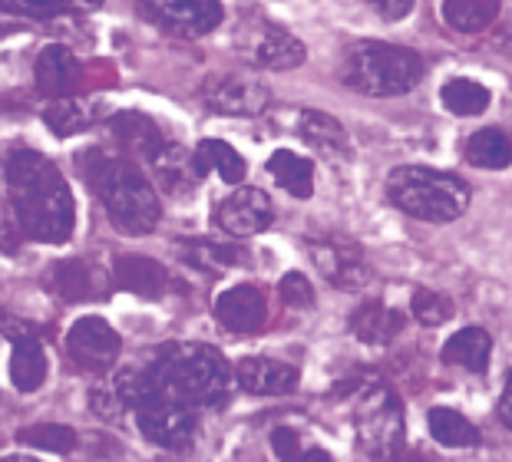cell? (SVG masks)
I'll use <instances>...</instances> for the list:
<instances>
[{"label":"cell","mask_w":512,"mask_h":462,"mask_svg":"<svg viewBox=\"0 0 512 462\" xmlns=\"http://www.w3.org/2000/svg\"><path fill=\"white\" fill-rule=\"evenodd\" d=\"M503 47H506V50L512 53V30H509V37H506V43H503Z\"/></svg>","instance_id":"42"},{"label":"cell","mask_w":512,"mask_h":462,"mask_svg":"<svg viewBox=\"0 0 512 462\" xmlns=\"http://www.w3.org/2000/svg\"><path fill=\"white\" fill-rule=\"evenodd\" d=\"M271 449H275V456L281 462H301V436L294 433L288 426H278L275 433H271Z\"/></svg>","instance_id":"36"},{"label":"cell","mask_w":512,"mask_h":462,"mask_svg":"<svg viewBox=\"0 0 512 462\" xmlns=\"http://www.w3.org/2000/svg\"><path fill=\"white\" fill-rule=\"evenodd\" d=\"M351 330L364 344H390L403 330V314L384 301H361L351 311Z\"/></svg>","instance_id":"21"},{"label":"cell","mask_w":512,"mask_h":462,"mask_svg":"<svg viewBox=\"0 0 512 462\" xmlns=\"http://www.w3.org/2000/svg\"><path fill=\"white\" fill-rule=\"evenodd\" d=\"M34 83H37V93L50 96L53 103H57V99H73V93L80 90V83H83V66L63 43H50L37 57Z\"/></svg>","instance_id":"13"},{"label":"cell","mask_w":512,"mask_h":462,"mask_svg":"<svg viewBox=\"0 0 512 462\" xmlns=\"http://www.w3.org/2000/svg\"><path fill=\"white\" fill-rule=\"evenodd\" d=\"M387 195L400 212L437 225L453 222L470 208V185L430 165H397L387 179Z\"/></svg>","instance_id":"4"},{"label":"cell","mask_w":512,"mask_h":462,"mask_svg":"<svg viewBox=\"0 0 512 462\" xmlns=\"http://www.w3.org/2000/svg\"><path fill=\"white\" fill-rule=\"evenodd\" d=\"M374 7H377V10H380V14H384V17H390V20H397V17H407L410 10H413V4H410V0H384V4H380V0H377Z\"/></svg>","instance_id":"38"},{"label":"cell","mask_w":512,"mask_h":462,"mask_svg":"<svg viewBox=\"0 0 512 462\" xmlns=\"http://www.w3.org/2000/svg\"><path fill=\"white\" fill-rule=\"evenodd\" d=\"M7 185L14 222L27 238L60 245L73 235L76 205L60 169L34 149H17L7 159Z\"/></svg>","instance_id":"1"},{"label":"cell","mask_w":512,"mask_h":462,"mask_svg":"<svg viewBox=\"0 0 512 462\" xmlns=\"http://www.w3.org/2000/svg\"><path fill=\"white\" fill-rule=\"evenodd\" d=\"M199 152H202V159L209 162V169H215L222 175V182H228V185H238L245 179V159L238 156V152L228 146V142H222V139H205L202 146H199Z\"/></svg>","instance_id":"32"},{"label":"cell","mask_w":512,"mask_h":462,"mask_svg":"<svg viewBox=\"0 0 512 462\" xmlns=\"http://www.w3.org/2000/svg\"><path fill=\"white\" fill-rule=\"evenodd\" d=\"M499 420L506 423V429H512V370L506 373V387L499 396Z\"/></svg>","instance_id":"39"},{"label":"cell","mask_w":512,"mask_h":462,"mask_svg":"<svg viewBox=\"0 0 512 462\" xmlns=\"http://www.w3.org/2000/svg\"><path fill=\"white\" fill-rule=\"evenodd\" d=\"M496 14H499L496 0H446L443 4V20L453 30H463V33L486 30L496 20Z\"/></svg>","instance_id":"29"},{"label":"cell","mask_w":512,"mask_h":462,"mask_svg":"<svg viewBox=\"0 0 512 462\" xmlns=\"http://www.w3.org/2000/svg\"><path fill=\"white\" fill-rule=\"evenodd\" d=\"M123 340L103 317H80L67 334V354L90 373L113 370Z\"/></svg>","instance_id":"11"},{"label":"cell","mask_w":512,"mask_h":462,"mask_svg":"<svg viewBox=\"0 0 512 462\" xmlns=\"http://www.w3.org/2000/svg\"><path fill=\"white\" fill-rule=\"evenodd\" d=\"M0 33H7V24H0Z\"/></svg>","instance_id":"43"},{"label":"cell","mask_w":512,"mask_h":462,"mask_svg":"<svg viewBox=\"0 0 512 462\" xmlns=\"http://www.w3.org/2000/svg\"><path fill=\"white\" fill-rule=\"evenodd\" d=\"M17 439L24 446H37V449H47V453H70L76 449V433L70 426H60V423H40V426H24L17 433Z\"/></svg>","instance_id":"31"},{"label":"cell","mask_w":512,"mask_h":462,"mask_svg":"<svg viewBox=\"0 0 512 462\" xmlns=\"http://www.w3.org/2000/svg\"><path fill=\"white\" fill-rule=\"evenodd\" d=\"M410 314L417 317L423 327H440L453 317V304H450V297L440 291L417 288L413 291V301H410Z\"/></svg>","instance_id":"34"},{"label":"cell","mask_w":512,"mask_h":462,"mask_svg":"<svg viewBox=\"0 0 512 462\" xmlns=\"http://www.w3.org/2000/svg\"><path fill=\"white\" fill-rule=\"evenodd\" d=\"M202 99L212 113L219 116H261L271 103V90L252 73L228 70V73H212L202 83Z\"/></svg>","instance_id":"7"},{"label":"cell","mask_w":512,"mask_h":462,"mask_svg":"<svg viewBox=\"0 0 512 462\" xmlns=\"http://www.w3.org/2000/svg\"><path fill=\"white\" fill-rule=\"evenodd\" d=\"M298 132H301V139L308 142L314 152H321L324 159H337V162L351 159V152H354L351 136H347V129L337 123L334 116L308 109V113H301V119H298Z\"/></svg>","instance_id":"17"},{"label":"cell","mask_w":512,"mask_h":462,"mask_svg":"<svg viewBox=\"0 0 512 462\" xmlns=\"http://www.w3.org/2000/svg\"><path fill=\"white\" fill-rule=\"evenodd\" d=\"M427 423H430V436L443 446H453V449L479 446V429L456 410L433 406V410L427 413Z\"/></svg>","instance_id":"27"},{"label":"cell","mask_w":512,"mask_h":462,"mask_svg":"<svg viewBox=\"0 0 512 462\" xmlns=\"http://www.w3.org/2000/svg\"><path fill=\"white\" fill-rule=\"evenodd\" d=\"M146 14L179 37H202L222 24L225 10L219 0H152Z\"/></svg>","instance_id":"12"},{"label":"cell","mask_w":512,"mask_h":462,"mask_svg":"<svg viewBox=\"0 0 512 462\" xmlns=\"http://www.w3.org/2000/svg\"><path fill=\"white\" fill-rule=\"evenodd\" d=\"M136 420L149 443H156L162 449H185L195 436V413L189 406H182L159 393H146L143 400H139Z\"/></svg>","instance_id":"8"},{"label":"cell","mask_w":512,"mask_h":462,"mask_svg":"<svg viewBox=\"0 0 512 462\" xmlns=\"http://www.w3.org/2000/svg\"><path fill=\"white\" fill-rule=\"evenodd\" d=\"M440 96H443V106L456 116H479V113H486V106H489L486 86L476 83V80H466V76L446 80Z\"/></svg>","instance_id":"30"},{"label":"cell","mask_w":512,"mask_h":462,"mask_svg":"<svg viewBox=\"0 0 512 462\" xmlns=\"http://www.w3.org/2000/svg\"><path fill=\"white\" fill-rule=\"evenodd\" d=\"M212 222H215V228H222L225 235L248 238V235L265 231L271 222H275V205H271L268 192L245 185V189L232 192L228 198H222L219 205H215Z\"/></svg>","instance_id":"10"},{"label":"cell","mask_w":512,"mask_h":462,"mask_svg":"<svg viewBox=\"0 0 512 462\" xmlns=\"http://www.w3.org/2000/svg\"><path fill=\"white\" fill-rule=\"evenodd\" d=\"M0 334L10 337L14 344H20V340H34L37 337V330L30 327L27 321H20V317H7V314H0Z\"/></svg>","instance_id":"37"},{"label":"cell","mask_w":512,"mask_h":462,"mask_svg":"<svg viewBox=\"0 0 512 462\" xmlns=\"http://www.w3.org/2000/svg\"><path fill=\"white\" fill-rule=\"evenodd\" d=\"M86 185L100 195L110 222L126 235H149L159 225V195L133 162L116 159L103 149H86L76 156Z\"/></svg>","instance_id":"3"},{"label":"cell","mask_w":512,"mask_h":462,"mask_svg":"<svg viewBox=\"0 0 512 462\" xmlns=\"http://www.w3.org/2000/svg\"><path fill=\"white\" fill-rule=\"evenodd\" d=\"M0 462H40L34 456H7V459H0Z\"/></svg>","instance_id":"41"},{"label":"cell","mask_w":512,"mask_h":462,"mask_svg":"<svg viewBox=\"0 0 512 462\" xmlns=\"http://www.w3.org/2000/svg\"><path fill=\"white\" fill-rule=\"evenodd\" d=\"M113 281H116V288H123V291H129V294L159 297L162 291L169 288V271L162 268L159 261H152V258H143V255H123V258H116Z\"/></svg>","instance_id":"19"},{"label":"cell","mask_w":512,"mask_h":462,"mask_svg":"<svg viewBox=\"0 0 512 462\" xmlns=\"http://www.w3.org/2000/svg\"><path fill=\"white\" fill-rule=\"evenodd\" d=\"M308 251H311V261L318 264V271L341 291H364L370 284V278H374L364 251L357 248V241L311 238Z\"/></svg>","instance_id":"9"},{"label":"cell","mask_w":512,"mask_h":462,"mask_svg":"<svg viewBox=\"0 0 512 462\" xmlns=\"http://www.w3.org/2000/svg\"><path fill=\"white\" fill-rule=\"evenodd\" d=\"M215 317L232 334H255L268 317V301L255 284H235L219 294L215 301Z\"/></svg>","instance_id":"14"},{"label":"cell","mask_w":512,"mask_h":462,"mask_svg":"<svg viewBox=\"0 0 512 462\" xmlns=\"http://www.w3.org/2000/svg\"><path fill=\"white\" fill-rule=\"evenodd\" d=\"M110 132H113L119 152L126 156V162L129 159H146V162H152V159L159 156V149L166 146V139H162L159 126L152 123L149 116L133 113V109H129V113L113 116L110 119Z\"/></svg>","instance_id":"16"},{"label":"cell","mask_w":512,"mask_h":462,"mask_svg":"<svg viewBox=\"0 0 512 462\" xmlns=\"http://www.w3.org/2000/svg\"><path fill=\"white\" fill-rule=\"evenodd\" d=\"M146 393L169 396L182 406H215L228 396L232 370L209 344H172L143 370Z\"/></svg>","instance_id":"2"},{"label":"cell","mask_w":512,"mask_h":462,"mask_svg":"<svg viewBox=\"0 0 512 462\" xmlns=\"http://www.w3.org/2000/svg\"><path fill=\"white\" fill-rule=\"evenodd\" d=\"M47 380V354H43L40 340H20L14 344V354H10V383L20 393H34L43 387Z\"/></svg>","instance_id":"24"},{"label":"cell","mask_w":512,"mask_h":462,"mask_svg":"<svg viewBox=\"0 0 512 462\" xmlns=\"http://www.w3.org/2000/svg\"><path fill=\"white\" fill-rule=\"evenodd\" d=\"M179 251L185 264H192V268L199 271H209V274H225L232 271L235 264H242L245 255L232 245H215V241H179Z\"/></svg>","instance_id":"28"},{"label":"cell","mask_w":512,"mask_h":462,"mask_svg":"<svg viewBox=\"0 0 512 462\" xmlns=\"http://www.w3.org/2000/svg\"><path fill=\"white\" fill-rule=\"evenodd\" d=\"M152 169H156L159 175V182L166 185L169 192H182V189H189L192 182H202V175L209 172V162L202 159V152L195 149H182V146H162L159 149V156L149 162Z\"/></svg>","instance_id":"18"},{"label":"cell","mask_w":512,"mask_h":462,"mask_svg":"<svg viewBox=\"0 0 512 462\" xmlns=\"http://www.w3.org/2000/svg\"><path fill=\"white\" fill-rule=\"evenodd\" d=\"M301 462H334V459H331L328 449H308V453H304V459H301Z\"/></svg>","instance_id":"40"},{"label":"cell","mask_w":512,"mask_h":462,"mask_svg":"<svg viewBox=\"0 0 512 462\" xmlns=\"http://www.w3.org/2000/svg\"><path fill=\"white\" fill-rule=\"evenodd\" d=\"M235 380L245 393L255 396H285L298 387V370L291 363L268 357H245L235 363Z\"/></svg>","instance_id":"15"},{"label":"cell","mask_w":512,"mask_h":462,"mask_svg":"<svg viewBox=\"0 0 512 462\" xmlns=\"http://www.w3.org/2000/svg\"><path fill=\"white\" fill-rule=\"evenodd\" d=\"M466 162L476 169H506L512 162V142L503 129H479L466 142Z\"/></svg>","instance_id":"25"},{"label":"cell","mask_w":512,"mask_h":462,"mask_svg":"<svg viewBox=\"0 0 512 462\" xmlns=\"http://www.w3.org/2000/svg\"><path fill=\"white\" fill-rule=\"evenodd\" d=\"M278 294H281V301H285L288 307H298V311H304V307L314 304V288H311V281L304 278L301 271H288L285 278H281V284H278Z\"/></svg>","instance_id":"35"},{"label":"cell","mask_w":512,"mask_h":462,"mask_svg":"<svg viewBox=\"0 0 512 462\" xmlns=\"http://www.w3.org/2000/svg\"><path fill=\"white\" fill-rule=\"evenodd\" d=\"M357 443L374 459H390L403 443V406L387 383H370L354 400Z\"/></svg>","instance_id":"6"},{"label":"cell","mask_w":512,"mask_h":462,"mask_svg":"<svg viewBox=\"0 0 512 462\" xmlns=\"http://www.w3.org/2000/svg\"><path fill=\"white\" fill-rule=\"evenodd\" d=\"M53 288L70 304L80 301H96L100 288H96V271L83 261H63L53 268Z\"/></svg>","instance_id":"26"},{"label":"cell","mask_w":512,"mask_h":462,"mask_svg":"<svg viewBox=\"0 0 512 462\" xmlns=\"http://www.w3.org/2000/svg\"><path fill=\"white\" fill-rule=\"evenodd\" d=\"M423 80V60L407 47L357 40L344 53V83L364 96H400Z\"/></svg>","instance_id":"5"},{"label":"cell","mask_w":512,"mask_h":462,"mask_svg":"<svg viewBox=\"0 0 512 462\" xmlns=\"http://www.w3.org/2000/svg\"><path fill=\"white\" fill-rule=\"evenodd\" d=\"M304 57H308L304 43L281 27H265L252 47V63L265 70H291V66H301Z\"/></svg>","instance_id":"20"},{"label":"cell","mask_w":512,"mask_h":462,"mask_svg":"<svg viewBox=\"0 0 512 462\" xmlns=\"http://www.w3.org/2000/svg\"><path fill=\"white\" fill-rule=\"evenodd\" d=\"M489 350H493V337H489L483 327H463L443 344V360L450 363V367L486 373Z\"/></svg>","instance_id":"22"},{"label":"cell","mask_w":512,"mask_h":462,"mask_svg":"<svg viewBox=\"0 0 512 462\" xmlns=\"http://www.w3.org/2000/svg\"><path fill=\"white\" fill-rule=\"evenodd\" d=\"M268 175L294 198H311V192H314V165L308 159H301L298 152H291V149L271 152Z\"/></svg>","instance_id":"23"},{"label":"cell","mask_w":512,"mask_h":462,"mask_svg":"<svg viewBox=\"0 0 512 462\" xmlns=\"http://www.w3.org/2000/svg\"><path fill=\"white\" fill-rule=\"evenodd\" d=\"M43 123L57 132V136H76V132L90 126V113L76 99H57V103L43 109Z\"/></svg>","instance_id":"33"}]
</instances>
